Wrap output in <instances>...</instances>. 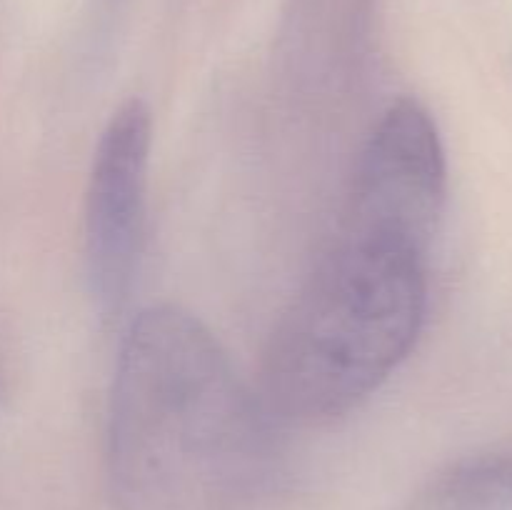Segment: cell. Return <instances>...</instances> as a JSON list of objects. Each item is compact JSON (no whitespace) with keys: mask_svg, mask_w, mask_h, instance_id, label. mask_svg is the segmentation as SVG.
<instances>
[{"mask_svg":"<svg viewBox=\"0 0 512 510\" xmlns=\"http://www.w3.org/2000/svg\"><path fill=\"white\" fill-rule=\"evenodd\" d=\"M273 428L198 318L158 305L130 323L105 438L118 510H253L273 480Z\"/></svg>","mask_w":512,"mask_h":510,"instance_id":"cell-1","label":"cell"},{"mask_svg":"<svg viewBox=\"0 0 512 510\" xmlns=\"http://www.w3.org/2000/svg\"><path fill=\"white\" fill-rule=\"evenodd\" d=\"M425 258L335 238L270 338L258 398L273 423L340 418L398 370L428 308Z\"/></svg>","mask_w":512,"mask_h":510,"instance_id":"cell-2","label":"cell"},{"mask_svg":"<svg viewBox=\"0 0 512 510\" xmlns=\"http://www.w3.org/2000/svg\"><path fill=\"white\" fill-rule=\"evenodd\" d=\"M445 180V150L433 118L415 100H398L360 153L338 235L428 255Z\"/></svg>","mask_w":512,"mask_h":510,"instance_id":"cell-3","label":"cell"},{"mask_svg":"<svg viewBox=\"0 0 512 510\" xmlns=\"http://www.w3.org/2000/svg\"><path fill=\"white\" fill-rule=\"evenodd\" d=\"M153 118L143 100L110 115L85 193V273L95 308L113 318L128 303L145 240Z\"/></svg>","mask_w":512,"mask_h":510,"instance_id":"cell-4","label":"cell"},{"mask_svg":"<svg viewBox=\"0 0 512 510\" xmlns=\"http://www.w3.org/2000/svg\"><path fill=\"white\" fill-rule=\"evenodd\" d=\"M415 510H512V458H478L445 473Z\"/></svg>","mask_w":512,"mask_h":510,"instance_id":"cell-5","label":"cell"},{"mask_svg":"<svg viewBox=\"0 0 512 510\" xmlns=\"http://www.w3.org/2000/svg\"><path fill=\"white\" fill-rule=\"evenodd\" d=\"M5 383H8V358H5V345L0 340V400L5 395Z\"/></svg>","mask_w":512,"mask_h":510,"instance_id":"cell-6","label":"cell"}]
</instances>
